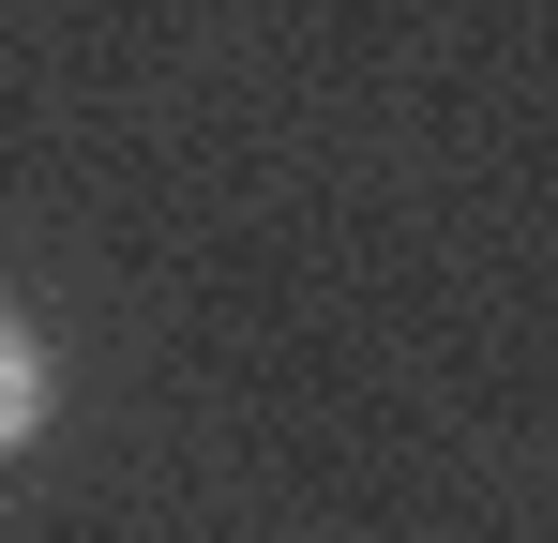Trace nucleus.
I'll return each instance as SVG.
<instances>
[{
	"mask_svg": "<svg viewBox=\"0 0 558 543\" xmlns=\"http://www.w3.org/2000/svg\"><path fill=\"white\" fill-rule=\"evenodd\" d=\"M31 423H46V348H31V333L0 317V452L31 438Z\"/></svg>",
	"mask_w": 558,
	"mask_h": 543,
	"instance_id": "1",
	"label": "nucleus"
}]
</instances>
